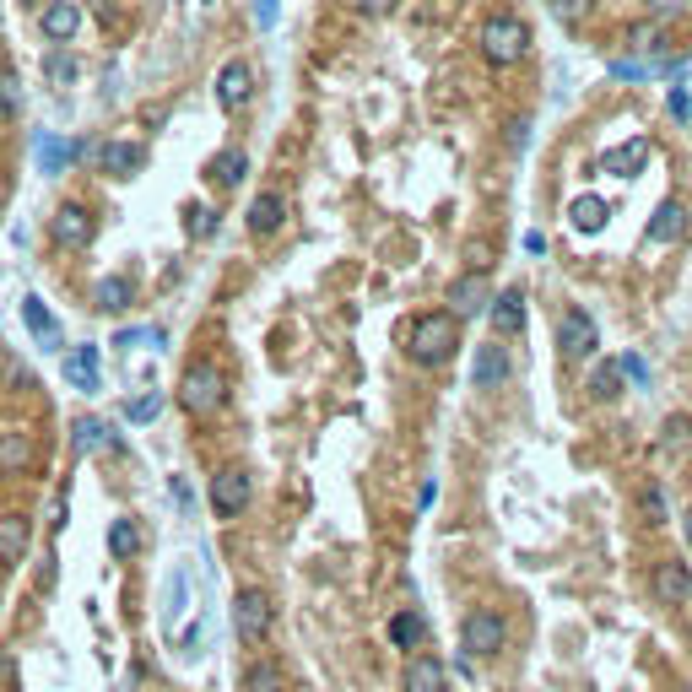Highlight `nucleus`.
<instances>
[{"label":"nucleus","instance_id":"f257e3e1","mask_svg":"<svg viewBox=\"0 0 692 692\" xmlns=\"http://www.w3.org/2000/svg\"><path fill=\"white\" fill-rule=\"evenodd\" d=\"M455 346H460V319H455V314L433 309V314H417V319H411V330H406L411 363L438 368V363H449V357H455Z\"/></svg>","mask_w":692,"mask_h":692},{"label":"nucleus","instance_id":"f03ea898","mask_svg":"<svg viewBox=\"0 0 692 692\" xmlns=\"http://www.w3.org/2000/svg\"><path fill=\"white\" fill-rule=\"evenodd\" d=\"M179 406L190 411V417H217V411L228 406V374H222L217 363H190L179 379Z\"/></svg>","mask_w":692,"mask_h":692},{"label":"nucleus","instance_id":"7ed1b4c3","mask_svg":"<svg viewBox=\"0 0 692 692\" xmlns=\"http://www.w3.org/2000/svg\"><path fill=\"white\" fill-rule=\"evenodd\" d=\"M482 55L487 65H498V71H509V65H519L530 55V28L525 17H514V11H498V17L482 28Z\"/></svg>","mask_w":692,"mask_h":692},{"label":"nucleus","instance_id":"20e7f679","mask_svg":"<svg viewBox=\"0 0 692 692\" xmlns=\"http://www.w3.org/2000/svg\"><path fill=\"white\" fill-rule=\"evenodd\" d=\"M271 617H276V606H271V595H265V590H238L233 595V633H238V644H260V638L271 633Z\"/></svg>","mask_w":692,"mask_h":692},{"label":"nucleus","instance_id":"39448f33","mask_svg":"<svg viewBox=\"0 0 692 692\" xmlns=\"http://www.w3.org/2000/svg\"><path fill=\"white\" fill-rule=\"evenodd\" d=\"M595 346H601V330H595V319L584 309H568L563 319H557V352H563L568 363L595 357Z\"/></svg>","mask_w":692,"mask_h":692},{"label":"nucleus","instance_id":"423d86ee","mask_svg":"<svg viewBox=\"0 0 692 692\" xmlns=\"http://www.w3.org/2000/svg\"><path fill=\"white\" fill-rule=\"evenodd\" d=\"M503 638H509V622H503L498 611H487V606L465 611V655L487 660V655H498V649H503Z\"/></svg>","mask_w":692,"mask_h":692},{"label":"nucleus","instance_id":"0eeeda50","mask_svg":"<svg viewBox=\"0 0 692 692\" xmlns=\"http://www.w3.org/2000/svg\"><path fill=\"white\" fill-rule=\"evenodd\" d=\"M92 233H98V217H92L82 201H65L55 211V222H49V238H55L60 249H87Z\"/></svg>","mask_w":692,"mask_h":692},{"label":"nucleus","instance_id":"6e6552de","mask_svg":"<svg viewBox=\"0 0 692 692\" xmlns=\"http://www.w3.org/2000/svg\"><path fill=\"white\" fill-rule=\"evenodd\" d=\"M487 319H492V341H514L519 330H525V319H530L525 292H519V287H503L498 298L487 303Z\"/></svg>","mask_w":692,"mask_h":692},{"label":"nucleus","instance_id":"1a4fd4ad","mask_svg":"<svg viewBox=\"0 0 692 692\" xmlns=\"http://www.w3.org/2000/svg\"><path fill=\"white\" fill-rule=\"evenodd\" d=\"M211 509H217V519H238L249 509V476L238 471V465L211 476Z\"/></svg>","mask_w":692,"mask_h":692},{"label":"nucleus","instance_id":"9d476101","mask_svg":"<svg viewBox=\"0 0 692 692\" xmlns=\"http://www.w3.org/2000/svg\"><path fill=\"white\" fill-rule=\"evenodd\" d=\"M76 28H82V6H76V0H44V11H38V33H44L49 44L65 49L76 38Z\"/></svg>","mask_w":692,"mask_h":692},{"label":"nucleus","instance_id":"9b49d317","mask_svg":"<svg viewBox=\"0 0 692 692\" xmlns=\"http://www.w3.org/2000/svg\"><path fill=\"white\" fill-rule=\"evenodd\" d=\"M509 374H514L509 346H503V341L476 346V363H471V384H476V390H498V384H509Z\"/></svg>","mask_w":692,"mask_h":692},{"label":"nucleus","instance_id":"f8f14e48","mask_svg":"<svg viewBox=\"0 0 692 692\" xmlns=\"http://www.w3.org/2000/svg\"><path fill=\"white\" fill-rule=\"evenodd\" d=\"M282 222H287V201H282V190H260L255 201H249V211H244V228L255 233V238L282 233Z\"/></svg>","mask_w":692,"mask_h":692},{"label":"nucleus","instance_id":"ddd939ff","mask_svg":"<svg viewBox=\"0 0 692 692\" xmlns=\"http://www.w3.org/2000/svg\"><path fill=\"white\" fill-rule=\"evenodd\" d=\"M65 384H71V390H87V395L103 390V368H98V346L92 341L65 352Z\"/></svg>","mask_w":692,"mask_h":692},{"label":"nucleus","instance_id":"4468645a","mask_svg":"<svg viewBox=\"0 0 692 692\" xmlns=\"http://www.w3.org/2000/svg\"><path fill=\"white\" fill-rule=\"evenodd\" d=\"M249 98H255V71H249L244 60H228L217 71V103L222 109H244Z\"/></svg>","mask_w":692,"mask_h":692},{"label":"nucleus","instance_id":"2eb2a0df","mask_svg":"<svg viewBox=\"0 0 692 692\" xmlns=\"http://www.w3.org/2000/svg\"><path fill=\"white\" fill-rule=\"evenodd\" d=\"M655 595L665 606H687L692 601V568L682 563V557H665V563L655 568Z\"/></svg>","mask_w":692,"mask_h":692},{"label":"nucleus","instance_id":"dca6fc26","mask_svg":"<svg viewBox=\"0 0 692 692\" xmlns=\"http://www.w3.org/2000/svg\"><path fill=\"white\" fill-rule=\"evenodd\" d=\"M449 303H455V319H471V314H487L492 292H487V276L482 271H465L455 287H449Z\"/></svg>","mask_w":692,"mask_h":692},{"label":"nucleus","instance_id":"f3484780","mask_svg":"<svg viewBox=\"0 0 692 692\" xmlns=\"http://www.w3.org/2000/svg\"><path fill=\"white\" fill-rule=\"evenodd\" d=\"M401 687H406V692H444V687H449V671H444V665H438L433 655H411Z\"/></svg>","mask_w":692,"mask_h":692},{"label":"nucleus","instance_id":"a211bd4d","mask_svg":"<svg viewBox=\"0 0 692 692\" xmlns=\"http://www.w3.org/2000/svg\"><path fill=\"white\" fill-rule=\"evenodd\" d=\"M130 303H136V282H130V276H103V282L92 287V309L98 314H125Z\"/></svg>","mask_w":692,"mask_h":692},{"label":"nucleus","instance_id":"6ab92c4d","mask_svg":"<svg viewBox=\"0 0 692 692\" xmlns=\"http://www.w3.org/2000/svg\"><path fill=\"white\" fill-rule=\"evenodd\" d=\"M244 173H249V157L238 152V146H228V152H217V157L206 163L211 190H238V184H244Z\"/></svg>","mask_w":692,"mask_h":692},{"label":"nucleus","instance_id":"aec40b11","mask_svg":"<svg viewBox=\"0 0 692 692\" xmlns=\"http://www.w3.org/2000/svg\"><path fill=\"white\" fill-rule=\"evenodd\" d=\"M141 163H146L141 141H109L103 146V173H114V179H136Z\"/></svg>","mask_w":692,"mask_h":692},{"label":"nucleus","instance_id":"412c9836","mask_svg":"<svg viewBox=\"0 0 692 692\" xmlns=\"http://www.w3.org/2000/svg\"><path fill=\"white\" fill-rule=\"evenodd\" d=\"M687 233V206L682 201H660L649 217V244H676Z\"/></svg>","mask_w":692,"mask_h":692},{"label":"nucleus","instance_id":"4be33fe9","mask_svg":"<svg viewBox=\"0 0 692 692\" xmlns=\"http://www.w3.org/2000/svg\"><path fill=\"white\" fill-rule=\"evenodd\" d=\"M33 465V438L17 428H0V476H22Z\"/></svg>","mask_w":692,"mask_h":692},{"label":"nucleus","instance_id":"5701e85b","mask_svg":"<svg viewBox=\"0 0 692 692\" xmlns=\"http://www.w3.org/2000/svg\"><path fill=\"white\" fill-rule=\"evenodd\" d=\"M649 163V141H633V146H611V152L601 157V168L611 173V179H633L638 168Z\"/></svg>","mask_w":692,"mask_h":692},{"label":"nucleus","instance_id":"b1692460","mask_svg":"<svg viewBox=\"0 0 692 692\" xmlns=\"http://www.w3.org/2000/svg\"><path fill=\"white\" fill-rule=\"evenodd\" d=\"M611 217V206L601 201V195H579L574 206H568V222H574V233H601Z\"/></svg>","mask_w":692,"mask_h":692},{"label":"nucleus","instance_id":"393cba45","mask_svg":"<svg viewBox=\"0 0 692 692\" xmlns=\"http://www.w3.org/2000/svg\"><path fill=\"white\" fill-rule=\"evenodd\" d=\"M22 552H28V519L0 514V563H22Z\"/></svg>","mask_w":692,"mask_h":692},{"label":"nucleus","instance_id":"a878e982","mask_svg":"<svg viewBox=\"0 0 692 692\" xmlns=\"http://www.w3.org/2000/svg\"><path fill=\"white\" fill-rule=\"evenodd\" d=\"M71 444L82 449V455H98V449H109V444H114V433H109V422H98V417H76Z\"/></svg>","mask_w":692,"mask_h":692},{"label":"nucleus","instance_id":"bb28decb","mask_svg":"<svg viewBox=\"0 0 692 692\" xmlns=\"http://www.w3.org/2000/svg\"><path fill=\"white\" fill-rule=\"evenodd\" d=\"M141 552V525L136 519H109V557H136Z\"/></svg>","mask_w":692,"mask_h":692},{"label":"nucleus","instance_id":"cd10ccee","mask_svg":"<svg viewBox=\"0 0 692 692\" xmlns=\"http://www.w3.org/2000/svg\"><path fill=\"white\" fill-rule=\"evenodd\" d=\"M390 638H395V649H417L422 638H428V622H422L417 611H395V617H390Z\"/></svg>","mask_w":692,"mask_h":692},{"label":"nucleus","instance_id":"c85d7f7f","mask_svg":"<svg viewBox=\"0 0 692 692\" xmlns=\"http://www.w3.org/2000/svg\"><path fill=\"white\" fill-rule=\"evenodd\" d=\"M282 687H287V676H282L276 660H255L244 671V692H282Z\"/></svg>","mask_w":692,"mask_h":692},{"label":"nucleus","instance_id":"c756f323","mask_svg":"<svg viewBox=\"0 0 692 692\" xmlns=\"http://www.w3.org/2000/svg\"><path fill=\"white\" fill-rule=\"evenodd\" d=\"M22 319H28V330H33L38 341H55V336H60V330H55V314L44 309V298H38V292H33V298H22Z\"/></svg>","mask_w":692,"mask_h":692},{"label":"nucleus","instance_id":"7c9ffc66","mask_svg":"<svg viewBox=\"0 0 692 692\" xmlns=\"http://www.w3.org/2000/svg\"><path fill=\"white\" fill-rule=\"evenodd\" d=\"M44 76H49V87H71L76 82V55H71V49H49Z\"/></svg>","mask_w":692,"mask_h":692},{"label":"nucleus","instance_id":"2f4dec72","mask_svg":"<svg viewBox=\"0 0 692 692\" xmlns=\"http://www.w3.org/2000/svg\"><path fill=\"white\" fill-rule=\"evenodd\" d=\"M590 395H595V401H617V395H622V368L617 363L595 368V374H590Z\"/></svg>","mask_w":692,"mask_h":692},{"label":"nucleus","instance_id":"473e14b6","mask_svg":"<svg viewBox=\"0 0 692 692\" xmlns=\"http://www.w3.org/2000/svg\"><path fill=\"white\" fill-rule=\"evenodd\" d=\"M11 119H22V87L17 76H0V125H11Z\"/></svg>","mask_w":692,"mask_h":692},{"label":"nucleus","instance_id":"72a5a7b5","mask_svg":"<svg viewBox=\"0 0 692 692\" xmlns=\"http://www.w3.org/2000/svg\"><path fill=\"white\" fill-rule=\"evenodd\" d=\"M638 509H644L649 525H665V492H660V482H649L644 492H638Z\"/></svg>","mask_w":692,"mask_h":692},{"label":"nucleus","instance_id":"f704fd0d","mask_svg":"<svg viewBox=\"0 0 692 692\" xmlns=\"http://www.w3.org/2000/svg\"><path fill=\"white\" fill-rule=\"evenodd\" d=\"M157 411H163V395L152 390V395H136V401L125 406V417H130V422H152Z\"/></svg>","mask_w":692,"mask_h":692},{"label":"nucleus","instance_id":"c9c22d12","mask_svg":"<svg viewBox=\"0 0 692 692\" xmlns=\"http://www.w3.org/2000/svg\"><path fill=\"white\" fill-rule=\"evenodd\" d=\"M547 11L557 22H584L590 17V0H547Z\"/></svg>","mask_w":692,"mask_h":692},{"label":"nucleus","instance_id":"e433bc0d","mask_svg":"<svg viewBox=\"0 0 692 692\" xmlns=\"http://www.w3.org/2000/svg\"><path fill=\"white\" fill-rule=\"evenodd\" d=\"M190 233H195V238L217 233V211H195V217H190Z\"/></svg>","mask_w":692,"mask_h":692},{"label":"nucleus","instance_id":"4c0bfd02","mask_svg":"<svg viewBox=\"0 0 692 692\" xmlns=\"http://www.w3.org/2000/svg\"><path fill=\"white\" fill-rule=\"evenodd\" d=\"M665 444H687V417H665Z\"/></svg>","mask_w":692,"mask_h":692},{"label":"nucleus","instance_id":"58836bf2","mask_svg":"<svg viewBox=\"0 0 692 692\" xmlns=\"http://www.w3.org/2000/svg\"><path fill=\"white\" fill-rule=\"evenodd\" d=\"M628 49H638V55H655V28H638Z\"/></svg>","mask_w":692,"mask_h":692},{"label":"nucleus","instance_id":"ea45409f","mask_svg":"<svg viewBox=\"0 0 692 692\" xmlns=\"http://www.w3.org/2000/svg\"><path fill=\"white\" fill-rule=\"evenodd\" d=\"M357 6H363V11H368V17H390V11H395V6H401V0H357Z\"/></svg>","mask_w":692,"mask_h":692},{"label":"nucleus","instance_id":"a19ab883","mask_svg":"<svg viewBox=\"0 0 692 692\" xmlns=\"http://www.w3.org/2000/svg\"><path fill=\"white\" fill-rule=\"evenodd\" d=\"M682 6H687V0H649V11H655V17H676Z\"/></svg>","mask_w":692,"mask_h":692},{"label":"nucleus","instance_id":"79ce46f5","mask_svg":"<svg viewBox=\"0 0 692 692\" xmlns=\"http://www.w3.org/2000/svg\"><path fill=\"white\" fill-rule=\"evenodd\" d=\"M671 114H676V119H687V114H692V98H687V92H682V87H676V92H671Z\"/></svg>","mask_w":692,"mask_h":692},{"label":"nucleus","instance_id":"37998d69","mask_svg":"<svg viewBox=\"0 0 692 692\" xmlns=\"http://www.w3.org/2000/svg\"><path fill=\"white\" fill-rule=\"evenodd\" d=\"M687 547H692V509H687Z\"/></svg>","mask_w":692,"mask_h":692},{"label":"nucleus","instance_id":"c03bdc74","mask_svg":"<svg viewBox=\"0 0 692 692\" xmlns=\"http://www.w3.org/2000/svg\"><path fill=\"white\" fill-rule=\"evenodd\" d=\"M22 6H33V0H22Z\"/></svg>","mask_w":692,"mask_h":692}]
</instances>
